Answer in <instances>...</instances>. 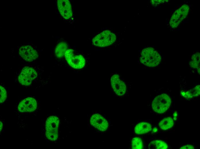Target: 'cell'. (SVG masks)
I'll return each instance as SVG.
<instances>
[{"mask_svg": "<svg viewBox=\"0 0 200 149\" xmlns=\"http://www.w3.org/2000/svg\"><path fill=\"white\" fill-rule=\"evenodd\" d=\"M140 60L142 64L147 66L155 67L160 63L161 57L154 48L151 47H148L142 50Z\"/></svg>", "mask_w": 200, "mask_h": 149, "instance_id": "cell-1", "label": "cell"}, {"mask_svg": "<svg viewBox=\"0 0 200 149\" xmlns=\"http://www.w3.org/2000/svg\"><path fill=\"white\" fill-rule=\"evenodd\" d=\"M59 119L57 116H51L47 119L45 123L46 136L51 141H55L58 136Z\"/></svg>", "mask_w": 200, "mask_h": 149, "instance_id": "cell-2", "label": "cell"}, {"mask_svg": "<svg viewBox=\"0 0 200 149\" xmlns=\"http://www.w3.org/2000/svg\"><path fill=\"white\" fill-rule=\"evenodd\" d=\"M171 101L170 97L166 94L156 97L153 101L152 107L154 111L161 113L166 111L170 107Z\"/></svg>", "mask_w": 200, "mask_h": 149, "instance_id": "cell-3", "label": "cell"}, {"mask_svg": "<svg viewBox=\"0 0 200 149\" xmlns=\"http://www.w3.org/2000/svg\"><path fill=\"white\" fill-rule=\"evenodd\" d=\"M115 34L108 30L103 31L93 39V44L97 46L105 47L109 46L116 41Z\"/></svg>", "mask_w": 200, "mask_h": 149, "instance_id": "cell-4", "label": "cell"}, {"mask_svg": "<svg viewBox=\"0 0 200 149\" xmlns=\"http://www.w3.org/2000/svg\"><path fill=\"white\" fill-rule=\"evenodd\" d=\"M64 55L67 62L72 68L79 69L84 66L85 63L84 58L81 55L74 56L72 49L67 50Z\"/></svg>", "mask_w": 200, "mask_h": 149, "instance_id": "cell-5", "label": "cell"}, {"mask_svg": "<svg viewBox=\"0 0 200 149\" xmlns=\"http://www.w3.org/2000/svg\"><path fill=\"white\" fill-rule=\"evenodd\" d=\"M37 76V73L32 68L28 66L24 67L18 77V80L21 84L25 86L30 85L32 81Z\"/></svg>", "mask_w": 200, "mask_h": 149, "instance_id": "cell-6", "label": "cell"}, {"mask_svg": "<svg viewBox=\"0 0 200 149\" xmlns=\"http://www.w3.org/2000/svg\"><path fill=\"white\" fill-rule=\"evenodd\" d=\"M189 7L188 5L185 4L182 5L176 10L171 17L170 24L172 28H176L187 15L189 12Z\"/></svg>", "mask_w": 200, "mask_h": 149, "instance_id": "cell-7", "label": "cell"}, {"mask_svg": "<svg viewBox=\"0 0 200 149\" xmlns=\"http://www.w3.org/2000/svg\"><path fill=\"white\" fill-rule=\"evenodd\" d=\"M19 54L24 59L29 62L33 61L38 56L36 50L29 45L21 46L19 50Z\"/></svg>", "mask_w": 200, "mask_h": 149, "instance_id": "cell-8", "label": "cell"}, {"mask_svg": "<svg viewBox=\"0 0 200 149\" xmlns=\"http://www.w3.org/2000/svg\"><path fill=\"white\" fill-rule=\"evenodd\" d=\"M111 83L112 87L117 95L122 96L124 94L126 90V86L118 75L115 74L111 77Z\"/></svg>", "mask_w": 200, "mask_h": 149, "instance_id": "cell-9", "label": "cell"}, {"mask_svg": "<svg viewBox=\"0 0 200 149\" xmlns=\"http://www.w3.org/2000/svg\"><path fill=\"white\" fill-rule=\"evenodd\" d=\"M90 122L93 126L102 132L106 130L108 126L107 120L98 113L93 114L90 118Z\"/></svg>", "mask_w": 200, "mask_h": 149, "instance_id": "cell-10", "label": "cell"}, {"mask_svg": "<svg viewBox=\"0 0 200 149\" xmlns=\"http://www.w3.org/2000/svg\"><path fill=\"white\" fill-rule=\"evenodd\" d=\"M37 107L36 100L32 97H28L22 100L18 106V110L21 112H31L35 111Z\"/></svg>", "mask_w": 200, "mask_h": 149, "instance_id": "cell-11", "label": "cell"}, {"mask_svg": "<svg viewBox=\"0 0 200 149\" xmlns=\"http://www.w3.org/2000/svg\"><path fill=\"white\" fill-rule=\"evenodd\" d=\"M57 5L60 14L64 19H68L72 17V7L68 0H58Z\"/></svg>", "mask_w": 200, "mask_h": 149, "instance_id": "cell-12", "label": "cell"}, {"mask_svg": "<svg viewBox=\"0 0 200 149\" xmlns=\"http://www.w3.org/2000/svg\"><path fill=\"white\" fill-rule=\"evenodd\" d=\"M151 124L147 122H141L137 124L134 128L136 134H141L147 133L151 130Z\"/></svg>", "mask_w": 200, "mask_h": 149, "instance_id": "cell-13", "label": "cell"}, {"mask_svg": "<svg viewBox=\"0 0 200 149\" xmlns=\"http://www.w3.org/2000/svg\"><path fill=\"white\" fill-rule=\"evenodd\" d=\"M200 93V85H198L193 89L187 91H182L181 95L186 99H190L198 96Z\"/></svg>", "mask_w": 200, "mask_h": 149, "instance_id": "cell-14", "label": "cell"}, {"mask_svg": "<svg viewBox=\"0 0 200 149\" xmlns=\"http://www.w3.org/2000/svg\"><path fill=\"white\" fill-rule=\"evenodd\" d=\"M68 48L66 44L64 42H60L56 46L55 53L58 58H61L64 56Z\"/></svg>", "mask_w": 200, "mask_h": 149, "instance_id": "cell-15", "label": "cell"}, {"mask_svg": "<svg viewBox=\"0 0 200 149\" xmlns=\"http://www.w3.org/2000/svg\"><path fill=\"white\" fill-rule=\"evenodd\" d=\"M168 145L164 142L160 140H155L151 142L149 145V149H166Z\"/></svg>", "mask_w": 200, "mask_h": 149, "instance_id": "cell-16", "label": "cell"}, {"mask_svg": "<svg viewBox=\"0 0 200 149\" xmlns=\"http://www.w3.org/2000/svg\"><path fill=\"white\" fill-rule=\"evenodd\" d=\"M174 123L173 119L170 117L162 119L159 123L160 128L164 130H166L172 128Z\"/></svg>", "mask_w": 200, "mask_h": 149, "instance_id": "cell-17", "label": "cell"}, {"mask_svg": "<svg viewBox=\"0 0 200 149\" xmlns=\"http://www.w3.org/2000/svg\"><path fill=\"white\" fill-rule=\"evenodd\" d=\"M190 64L194 68H197L200 66V53L199 52H197L193 55Z\"/></svg>", "mask_w": 200, "mask_h": 149, "instance_id": "cell-18", "label": "cell"}, {"mask_svg": "<svg viewBox=\"0 0 200 149\" xmlns=\"http://www.w3.org/2000/svg\"><path fill=\"white\" fill-rule=\"evenodd\" d=\"M132 148L133 149H142L143 144L141 139L139 137H135L132 140Z\"/></svg>", "mask_w": 200, "mask_h": 149, "instance_id": "cell-19", "label": "cell"}, {"mask_svg": "<svg viewBox=\"0 0 200 149\" xmlns=\"http://www.w3.org/2000/svg\"><path fill=\"white\" fill-rule=\"evenodd\" d=\"M1 103L3 102L7 97V92L5 89L1 86H0Z\"/></svg>", "mask_w": 200, "mask_h": 149, "instance_id": "cell-20", "label": "cell"}, {"mask_svg": "<svg viewBox=\"0 0 200 149\" xmlns=\"http://www.w3.org/2000/svg\"><path fill=\"white\" fill-rule=\"evenodd\" d=\"M181 149H193L194 148V147L191 145H187L182 146L180 148Z\"/></svg>", "mask_w": 200, "mask_h": 149, "instance_id": "cell-21", "label": "cell"}, {"mask_svg": "<svg viewBox=\"0 0 200 149\" xmlns=\"http://www.w3.org/2000/svg\"><path fill=\"white\" fill-rule=\"evenodd\" d=\"M178 113L176 111H175L173 113V118L174 120H176L177 119Z\"/></svg>", "mask_w": 200, "mask_h": 149, "instance_id": "cell-22", "label": "cell"}, {"mask_svg": "<svg viewBox=\"0 0 200 149\" xmlns=\"http://www.w3.org/2000/svg\"><path fill=\"white\" fill-rule=\"evenodd\" d=\"M157 131V129L156 128H154L153 129V131L154 132H156Z\"/></svg>", "mask_w": 200, "mask_h": 149, "instance_id": "cell-23", "label": "cell"}, {"mask_svg": "<svg viewBox=\"0 0 200 149\" xmlns=\"http://www.w3.org/2000/svg\"><path fill=\"white\" fill-rule=\"evenodd\" d=\"M0 132L1 131L2 127H3V123L1 121H0Z\"/></svg>", "mask_w": 200, "mask_h": 149, "instance_id": "cell-24", "label": "cell"}, {"mask_svg": "<svg viewBox=\"0 0 200 149\" xmlns=\"http://www.w3.org/2000/svg\"><path fill=\"white\" fill-rule=\"evenodd\" d=\"M197 72L200 74V66L198 67L197 68Z\"/></svg>", "mask_w": 200, "mask_h": 149, "instance_id": "cell-25", "label": "cell"}]
</instances>
